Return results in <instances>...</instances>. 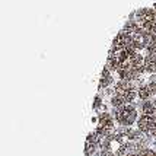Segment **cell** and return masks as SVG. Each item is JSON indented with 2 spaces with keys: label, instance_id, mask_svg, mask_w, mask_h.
Here are the masks:
<instances>
[{
  "label": "cell",
  "instance_id": "9",
  "mask_svg": "<svg viewBox=\"0 0 156 156\" xmlns=\"http://www.w3.org/2000/svg\"><path fill=\"white\" fill-rule=\"evenodd\" d=\"M122 156H156V152L144 146V143H136Z\"/></svg>",
  "mask_w": 156,
  "mask_h": 156
},
{
  "label": "cell",
  "instance_id": "11",
  "mask_svg": "<svg viewBox=\"0 0 156 156\" xmlns=\"http://www.w3.org/2000/svg\"><path fill=\"white\" fill-rule=\"evenodd\" d=\"M114 82V77H112V72L109 70L107 66L104 67L102 70V75H101V80H99V89H105L108 88L109 85Z\"/></svg>",
  "mask_w": 156,
  "mask_h": 156
},
{
  "label": "cell",
  "instance_id": "1",
  "mask_svg": "<svg viewBox=\"0 0 156 156\" xmlns=\"http://www.w3.org/2000/svg\"><path fill=\"white\" fill-rule=\"evenodd\" d=\"M107 67L117 73L120 80L136 82L146 72L144 55H142L137 50L112 44L107 58Z\"/></svg>",
  "mask_w": 156,
  "mask_h": 156
},
{
  "label": "cell",
  "instance_id": "4",
  "mask_svg": "<svg viewBox=\"0 0 156 156\" xmlns=\"http://www.w3.org/2000/svg\"><path fill=\"white\" fill-rule=\"evenodd\" d=\"M112 115L115 118V121L121 126V127H131L134 122H137V108L136 105L129 104V105H122L118 108H114Z\"/></svg>",
  "mask_w": 156,
  "mask_h": 156
},
{
  "label": "cell",
  "instance_id": "12",
  "mask_svg": "<svg viewBox=\"0 0 156 156\" xmlns=\"http://www.w3.org/2000/svg\"><path fill=\"white\" fill-rule=\"evenodd\" d=\"M99 107H101V96H96L95 98V104H94V109H99Z\"/></svg>",
  "mask_w": 156,
  "mask_h": 156
},
{
  "label": "cell",
  "instance_id": "13",
  "mask_svg": "<svg viewBox=\"0 0 156 156\" xmlns=\"http://www.w3.org/2000/svg\"><path fill=\"white\" fill-rule=\"evenodd\" d=\"M153 9H155V10H156V3H155V6H153Z\"/></svg>",
  "mask_w": 156,
  "mask_h": 156
},
{
  "label": "cell",
  "instance_id": "6",
  "mask_svg": "<svg viewBox=\"0 0 156 156\" xmlns=\"http://www.w3.org/2000/svg\"><path fill=\"white\" fill-rule=\"evenodd\" d=\"M114 122H115V118H114L112 114L101 112L99 117H98V124H96V129L94 133L104 142V139L108 137L114 131Z\"/></svg>",
  "mask_w": 156,
  "mask_h": 156
},
{
  "label": "cell",
  "instance_id": "8",
  "mask_svg": "<svg viewBox=\"0 0 156 156\" xmlns=\"http://www.w3.org/2000/svg\"><path fill=\"white\" fill-rule=\"evenodd\" d=\"M139 98L142 101H149L156 98V79L139 86Z\"/></svg>",
  "mask_w": 156,
  "mask_h": 156
},
{
  "label": "cell",
  "instance_id": "7",
  "mask_svg": "<svg viewBox=\"0 0 156 156\" xmlns=\"http://www.w3.org/2000/svg\"><path fill=\"white\" fill-rule=\"evenodd\" d=\"M144 67L147 73L156 75V40L152 41L144 50Z\"/></svg>",
  "mask_w": 156,
  "mask_h": 156
},
{
  "label": "cell",
  "instance_id": "10",
  "mask_svg": "<svg viewBox=\"0 0 156 156\" xmlns=\"http://www.w3.org/2000/svg\"><path fill=\"white\" fill-rule=\"evenodd\" d=\"M101 143H102V140L96 136L94 131H92V133L88 136V139H86V144H85V156H92L94 155V153L96 152V149L101 147Z\"/></svg>",
  "mask_w": 156,
  "mask_h": 156
},
{
  "label": "cell",
  "instance_id": "2",
  "mask_svg": "<svg viewBox=\"0 0 156 156\" xmlns=\"http://www.w3.org/2000/svg\"><path fill=\"white\" fill-rule=\"evenodd\" d=\"M144 136L140 130H131L129 127L112 131L108 137L104 139L99 147L101 156H122L127 150L136 144V143H144Z\"/></svg>",
  "mask_w": 156,
  "mask_h": 156
},
{
  "label": "cell",
  "instance_id": "3",
  "mask_svg": "<svg viewBox=\"0 0 156 156\" xmlns=\"http://www.w3.org/2000/svg\"><path fill=\"white\" fill-rule=\"evenodd\" d=\"M139 96V88L134 85V82L129 80H118L111 94V104L114 108L129 105L136 101Z\"/></svg>",
  "mask_w": 156,
  "mask_h": 156
},
{
  "label": "cell",
  "instance_id": "5",
  "mask_svg": "<svg viewBox=\"0 0 156 156\" xmlns=\"http://www.w3.org/2000/svg\"><path fill=\"white\" fill-rule=\"evenodd\" d=\"M137 127L143 134L156 139V109L140 112V117L137 120Z\"/></svg>",
  "mask_w": 156,
  "mask_h": 156
}]
</instances>
